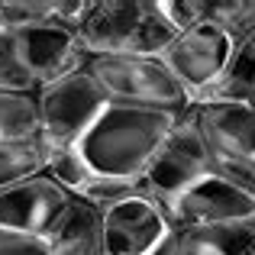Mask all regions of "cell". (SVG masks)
I'll use <instances>...</instances> for the list:
<instances>
[{
	"mask_svg": "<svg viewBox=\"0 0 255 255\" xmlns=\"http://www.w3.org/2000/svg\"><path fill=\"white\" fill-rule=\"evenodd\" d=\"M145 0H91L78 39L91 55H136Z\"/></svg>",
	"mask_w": 255,
	"mask_h": 255,
	"instance_id": "obj_10",
	"label": "cell"
},
{
	"mask_svg": "<svg viewBox=\"0 0 255 255\" xmlns=\"http://www.w3.org/2000/svg\"><path fill=\"white\" fill-rule=\"evenodd\" d=\"M158 255H255V223L174 230Z\"/></svg>",
	"mask_w": 255,
	"mask_h": 255,
	"instance_id": "obj_13",
	"label": "cell"
},
{
	"mask_svg": "<svg viewBox=\"0 0 255 255\" xmlns=\"http://www.w3.org/2000/svg\"><path fill=\"white\" fill-rule=\"evenodd\" d=\"M171 230H204V226L255 223V194L236 187L220 171L204 174L184 194L165 207Z\"/></svg>",
	"mask_w": 255,
	"mask_h": 255,
	"instance_id": "obj_5",
	"label": "cell"
},
{
	"mask_svg": "<svg viewBox=\"0 0 255 255\" xmlns=\"http://www.w3.org/2000/svg\"><path fill=\"white\" fill-rule=\"evenodd\" d=\"M42 132L36 91H0V142H32Z\"/></svg>",
	"mask_w": 255,
	"mask_h": 255,
	"instance_id": "obj_15",
	"label": "cell"
},
{
	"mask_svg": "<svg viewBox=\"0 0 255 255\" xmlns=\"http://www.w3.org/2000/svg\"><path fill=\"white\" fill-rule=\"evenodd\" d=\"M158 10L178 29V36L207 19V0H158Z\"/></svg>",
	"mask_w": 255,
	"mask_h": 255,
	"instance_id": "obj_19",
	"label": "cell"
},
{
	"mask_svg": "<svg viewBox=\"0 0 255 255\" xmlns=\"http://www.w3.org/2000/svg\"><path fill=\"white\" fill-rule=\"evenodd\" d=\"M191 110L213 158H255V97L236 104H194Z\"/></svg>",
	"mask_w": 255,
	"mask_h": 255,
	"instance_id": "obj_11",
	"label": "cell"
},
{
	"mask_svg": "<svg viewBox=\"0 0 255 255\" xmlns=\"http://www.w3.org/2000/svg\"><path fill=\"white\" fill-rule=\"evenodd\" d=\"M0 91H39L23 65L13 29H0Z\"/></svg>",
	"mask_w": 255,
	"mask_h": 255,
	"instance_id": "obj_18",
	"label": "cell"
},
{
	"mask_svg": "<svg viewBox=\"0 0 255 255\" xmlns=\"http://www.w3.org/2000/svg\"><path fill=\"white\" fill-rule=\"evenodd\" d=\"M171 236L168 213L149 194L104 210V255H158Z\"/></svg>",
	"mask_w": 255,
	"mask_h": 255,
	"instance_id": "obj_7",
	"label": "cell"
},
{
	"mask_svg": "<svg viewBox=\"0 0 255 255\" xmlns=\"http://www.w3.org/2000/svg\"><path fill=\"white\" fill-rule=\"evenodd\" d=\"M0 255H52V249L42 236L0 226Z\"/></svg>",
	"mask_w": 255,
	"mask_h": 255,
	"instance_id": "obj_20",
	"label": "cell"
},
{
	"mask_svg": "<svg viewBox=\"0 0 255 255\" xmlns=\"http://www.w3.org/2000/svg\"><path fill=\"white\" fill-rule=\"evenodd\" d=\"M13 32H16L23 65L32 75L36 87H45L58 81V78H68L87 65V49L81 45V39H78V32L71 26L45 19V23L13 29Z\"/></svg>",
	"mask_w": 255,
	"mask_h": 255,
	"instance_id": "obj_8",
	"label": "cell"
},
{
	"mask_svg": "<svg viewBox=\"0 0 255 255\" xmlns=\"http://www.w3.org/2000/svg\"><path fill=\"white\" fill-rule=\"evenodd\" d=\"M236 39L217 23H197L191 29H184L171 42V49L162 55V62L168 65V71L181 81L191 100H204L213 91V84L223 78L226 62L233 55Z\"/></svg>",
	"mask_w": 255,
	"mask_h": 255,
	"instance_id": "obj_6",
	"label": "cell"
},
{
	"mask_svg": "<svg viewBox=\"0 0 255 255\" xmlns=\"http://www.w3.org/2000/svg\"><path fill=\"white\" fill-rule=\"evenodd\" d=\"M136 194H142V181L139 178H107V174H91L75 197L104 213V210H110V207L123 204V200L136 197Z\"/></svg>",
	"mask_w": 255,
	"mask_h": 255,
	"instance_id": "obj_17",
	"label": "cell"
},
{
	"mask_svg": "<svg viewBox=\"0 0 255 255\" xmlns=\"http://www.w3.org/2000/svg\"><path fill=\"white\" fill-rule=\"evenodd\" d=\"M249 162H252V168H255V158H249Z\"/></svg>",
	"mask_w": 255,
	"mask_h": 255,
	"instance_id": "obj_22",
	"label": "cell"
},
{
	"mask_svg": "<svg viewBox=\"0 0 255 255\" xmlns=\"http://www.w3.org/2000/svg\"><path fill=\"white\" fill-rule=\"evenodd\" d=\"M178 117L181 113L145 110L110 100L75 149L94 174L142 178Z\"/></svg>",
	"mask_w": 255,
	"mask_h": 255,
	"instance_id": "obj_1",
	"label": "cell"
},
{
	"mask_svg": "<svg viewBox=\"0 0 255 255\" xmlns=\"http://www.w3.org/2000/svg\"><path fill=\"white\" fill-rule=\"evenodd\" d=\"M45 171V149L39 139L32 142H0V191Z\"/></svg>",
	"mask_w": 255,
	"mask_h": 255,
	"instance_id": "obj_16",
	"label": "cell"
},
{
	"mask_svg": "<svg viewBox=\"0 0 255 255\" xmlns=\"http://www.w3.org/2000/svg\"><path fill=\"white\" fill-rule=\"evenodd\" d=\"M71 200L75 197L52 174H32V178L0 191V226L45 239Z\"/></svg>",
	"mask_w": 255,
	"mask_h": 255,
	"instance_id": "obj_9",
	"label": "cell"
},
{
	"mask_svg": "<svg viewBox=\"0 0 255 255\" xmlns=\"http://www.w3.org/2000/svg\"><path fill=\"white\" fill-rule=\"evenodd\" d=\"M45 243L52 255H104V213L75 197Z\"/></svg>",
	"mask_w": 255,
	"mask_h": 255,
	"instance_id": "obj_12",
	"label": "cell"
},
{
	"mask_svg": "<svg viewBox=\"0 0 255 255\" xmlns=\"http://www.w3.org/2000/svg\"><path fill=\"white\" fill-rule=\"evenodd\" d=\"M104 94L117 104L145 107L162 113H184L194 107L191 94L168 71L162 58L142 55H91L84 65Z\"/></svg>",
	"mask_w": 255,
	"mask_h": 255,
	"instance_id": "obj_2",
	"label": "cell"
},
{
	"mask_svg": "<svg viewBox=\"0 0 255 255\" xmlns=\"http://www.w3.org/2000/svg\"><path fill=\"white\" fill-rule=\"evenodd\" d=\"M0 29H6V26H3V10H0Z\"/></svg>",
	"mask_w": 255,
	"mask_h": 255,
	"instance_id": "obj_21",
	"label": "cell"
},
{
	"mask_svg": "<svg viewBox=\"0 0 255 255\" xmlns=\"http://www.w3.org/2000/svg\"><path fill=\"white\" fill-rule=\"evenodd\" d=\"M36 97H39V117H42L39 142L45 149V162L55 152L75 149L84 139V132L94 126V120L104 113V107L110 104V97L94 81L87 68L39 87Z\"/></svg>",
	"mask_w": 255,
	"mask_h": 255,
	"instance_id": "obj_3",
	"label": "cell"
},
{
	"mask_svg": "<svg viewBox=\"0 0 255 255\" xmlns=\"http://www.w3.org/2000/svg\"><path fill=\"white\" fill-rule=\"evenodd\" d=\"M252 97H255V32L236 39L223 78L197 104H236V100H252Z\"/></svg>",
	"mask_w": 255,
	"mask_h": 255,
	"instance_id": "obj_14",
	"label": "cell"
},
{
	"mask_svg": "<svg viewBox=\"0 0 255 255\" xmlns=\"http://www.w3.org/2000/svg\"><path fill=\"white\" fill-rule=\"evenodd\" d=\"M213 171V152L200 132L194 110H184L168 129L162 149L142 171V194H149L155 204L168 207L178 194H184L194 181Z\"/></svg>",
	"mask_w": 255,
	"mask_h": 255,
	"instance_id": "obj_4",
	"label": "cell"
}]
</instances>
